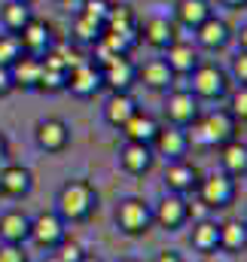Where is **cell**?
Listing matches in <instances>:
<instances>
[{
  "label": "cell",
  "mask_w": 247,
  "mask_h": 262,
  "mask_svg": "<svg viewBox=\"0 0 247 262\" xmlns=\"http://www.w3.org/2000/svg\"><path fill=\"white\" fill-rule=\"evenodd\" d=\"M98 189L89 180H67L55 195V213L64 223H89L98 210Z\"/></svg>",
  "instance_id": "6da1fadb"
},
{
  "label": "cell",
  "mask_w": 247,
  "mask_h": 262,
  "mask_svg": "<svg viewBox=\"0 0 247 262\" xmlns=\"http://www.w3.org/2000/svg\"><path fill=\"white\" fill-rule=\"evenodd\" d=\"M235 134H238V122H235V116L226 107L201 113L186 128L189 146H226L229 140H235Z\"/></svg>",
  "instance_id": "7a4b0ae2"
},
{
  "label": "cell",
  "mask_w": 247,
  "mask_h": 262,
  "mask_svg": "<svg viewBox=\"0 0 247 262\" xmlns=\"http://www.w3.org/2000/svg\"><path fill=\"white\" fill-rule=\"evenodd\" d=\"M113 220H116V229L128 235V238H140L153 229V204L143 201L140 195H128L119 198L116 210H113Z\"/></svg>",
  "instance_id": "3957f363"
},
{
  "label": "cell",
  "mask_w": 247,
  "mask_h": 262,
  "mask_svg": "<svg viewBox=\"0 0 247 262\" xmlns=\"http://www.w3.org/2000/svg\"><path fill=\"white\" fill-rule=\"evenodd\" d=\"M195 195H198V201H201L208 210H226V207H232L235 198H238V180H232V177L223 174V171L201 174Z\"/></svg>",
  "instance_id": "277c9868"
},
{
  "label": "cell",
  "mask_w": 247,
  "mask_h": 262,
  "mask_svg": "<svg viewBox=\"0 0 247 262\" xmlns=\"http://www.w3.org/2000/svg\"><path fill=\"white\" fill-rule=\"evenodd\" d=\"M229 73L223 70L220 64H198L192 73H189V92L198 98V101H220L229 95Z\"/></svg>",
  "instance_id": "5b68a950"
},
{
  "label": "cell",
  "mask_w": 247,
  "mask_h": 262,
  "mask_svg": "<svg viewBox=\"0 0 247 262\" xmlns=\"http://www.w3.org/2000/svg\"><path fill=\"white\" fill-rule=\"evenodd\" d=\"M67 238V223L55 210H40L37 216H31V235L28 241L37 244L40 250H55Z\"/></svg>",
  "instance_id": "8992f818"
},
{
  "label": "cell",
  "mask_w": 247,
  "mask_h": 262,
  "mask_svg": "<svg viewBox=\"0 0 247 262\" xmlns=\"http://www.w3.org/2000/svg\"><path fill=\"white\" fill-rule=\"evenodd\" d=\"M189 223V198L165 192L153 204V226H159L162 232H180Z\"/></svg>",
  "instance_id": "52a82bcc"
},
{
  "label": "cell",
  "mask_w": 247,
  "mask_h": 262,
  "mask_svg": "<svg viewBox=\"0 0 247 262\" xmlns=\"http://www.w3.org/2000/svg\"><path fill=\"white\" fill-rule=\"evenodd\" d=\"M198 116H201V101L189 89H168V95H165V119H168V125L189 128Z\"/></svg>",
  "instance_id": "ba28073f"
},
{
  "label": "cell",
  "mask_w": 247,
  "mask_h": 262,
  "mask_svg": "<svg viewBox=\"0 0 247 262\" xmlns=\"http://www.w3.org/2000/svg\"><path fill=\"white\" fill-rule=\"evenodd\" d=\"M101 89H104V79H101V64L98 61L83 58L79 64H73L67 70L64 92H70L73 98H95Z\"/></svg>",
  "instance_id": "9c48e42d"
},
{
  "label": "cell",
  "mask_w": 247,
  "mask_h": 262,
  "mask_svg": "<svg viewBox=\"0 0 247 262\" xmlns=\"http://www.w3.org/2000/svg\"><path fill=\"white\" fill-rule=\"evenodd\" d=\"M18 40H22L25 55H34V58H43V55H49V52L58 46V40H55V28H52L49 21L37 18V15L22 28Z\"/></svg>",
  "instance_id": "30bf717a"
},
{
  "label": "cell",
  "mask_w": 247,
  "mask_h": 262,
  "mask_svg": "<svg viewBox=\"0 0 247 262\" xmlns=\"http://www.w3.org/2000/svg\"><path fill=\"white\" fill-rule=\"evenodd\" d=\"M34 143H37V149H43L49 156H58L70 146V125L58 116H46L34 125Z\"/></svg>",
  "instance_id": "8fae6325"
},
{
  "label": "cell",
  "mask_w": 247,
  "mask_h": 262,
  "mask_svg": "<svg viewBox=\"0 0 247 262\" xmlns=\"http://www.w3.org/2000/svg\"><path fill=\"white\" fill-rule=\"evenodd\" d=\"M101 79L110 92H131V85H137V64L131 55H113L101 61Z\"/></svg>",
  "instance_id": "7c38bea8"
},
{
  "label": "cell",
  "mask_w": 247,
  "mask_h": 262,
  "mask_svg": "<svg viewBox=\"0 0 247 262\" xmlns=\"http://www.w3.org/2000/svg\"><path fill=\"white\" fill-rule=\"evenodd\" d=\"M34 189V171L18 162H3L0 165V195L6 198H25Z\"/></svg>",
  "instance_id": "4fadbf2b"
},
{
  "label": "cell",
  "mask_w": 247,
  "mask_h": 262,
  "mask_svg": "<svg viewBox=\"0 0 247 262\" xmlns=\"http://www.w3.org/2000/svg\"><path fill=\"white\" fill-rule=\"evenodd\" d=\"M189 137H186V128H177V125H162L156 140H153V152L156 159H165V162H180L189 152Z\"/></svg>",
  "instance_id": "5bb4252c"
},
{
  "label": "cell",
  "mask_w": 247,
  "mask_h": 262,
  "mask_svg": "<svg viewBox=\"0 0 247 262\" xmlns=\"http://www.w3.org/2000/svg\"><path fill=\"white\" fill-rule=\"evenodd\" d=\"M140 40L159 52H165L174 40H177V21L168 15H147L140 21Z\"/></svg>",
  "instance_id": "9a60e30c"
},
{
  "label": "cell",
  "mask_w": 247,
  "mask_h": 262,
  "mask_svg": "<svg viewBox=\"0 0 247 262\" xmlns=\"http://www.w3.org/2000/svg\"><path fill=\"white\" fill-rule=\"evenodd\" d=\"M119 168H122L125 174H131V177H143V174H150L153 171V165H156V152H153V146H147V143H131V140H125L122 146H119Z\"/></svg>",
  "instance_id": "2e32d148"
},
{
  "label": "cell",
  "mask_w": 247,
  "mask_h": 262,
  "mask_svg": "<svg viewBox=\"0 0 247 262\" xmlns=\"http://www.w3.org/2000/svg\"><path fill=\"white\" fill-rule=\"evenodd\" d=\"M232 43V28L226 18L220 15H211L208 21H201L195 28V46L198 49H208V52H220Z\"/></svg>",
  "instance_id": "e0dca14e"
},
{
  "label": "cell",
  "mask_w": 247,
  "mask_h": 262,
  "mask_svg": "<svg viewBox=\"0 0 247 262\" xmlns=\"http://www.w3.org/2000/svg\"><path fill=\"white\" fill-rule=\"evenodd\" d=\"M198 180H201V171L192 165V162H168L165 168V189L174 192V195H189L198 189Z\"/></svg>",
  "instance_id": "ac0fdd59"
},
{
  "label": "cell",
  "mask_w": 247,
  "mask_h": 262,
  "mask_svg": "<svg viewBox=\"0 0 247 262\" xmlns=\"http://www.w3.org/2000/svg\"><path fill=\"white\" fill-rule=\"evenodd\" d=\"M165 64L171 67V73L174 76H189L195 67L201 64V55H198V46L195 43H189V40H174L168 49H165Z\"/></svg>",
  "instance_id": "d6986e66"
},
{
  "label": "cell",
  "mask_w": 247,
  "mask_h": 262,
  "mask_svg": "<svg viewBox=\"0 0 247 262\" xmlns=\"http://www.w3.org/2000/svg\"><path fill=\"white\" fill-rule=\"evenodd\" d=\"M31 235V216L18 207L3 210L0 213V244H12V247H25Z\"/></svg>",
  "instance_id": "ffe728a7"
},
{
  "label": "cell",
  "mask_w": 247,
  "mask_h": 262,
  "mask_svg": "<svg viewBox=\"0 0 247 262\" xmlns=\"http://www.w3.org/2000/svg\"><path fill=\"white\" fill-rule=\"evenodd\" d=\"M101 110H104V122H107L110 128H122L140 107H137V98H134L131 92H110V98L104 101Z\"/></svg>",
  "instance_id": "44dd1931"
},
{
  "label": "cell",
  "mask_w": 247,
  "mask_h": 262,
  "mask_svg": "<svg viewBox=\"0 0 247 262\" xmlns=\"http://www.w3.org/2000/svg\"><path fill=\"white\" fill-rule=\"evenodd\" d=\"M137 82H143L150 92H168L174 85V73L165 58H147L143 64H137Z\"/></svg>",
  "instance_id": "7402d4cb"
},
{
  "label": "cell",
  "mask_w": 247,
  "mask_h": 262,
  "mask_svg": "<svg viewBox=\"0 0 247 262\" xmlns=\"http://www.w3.org/2000/svg\"><path fill=\"white\" fill-rule=\"evenodd\" d=\"M159 128H162V122H159L153 113L137 110V113H134L119 131L125 134V140H131V143H147V146H153V140H156Z\"/></svg>",
  "instance_id": "603a6c76"
},
{
  "label": "cell",
  "mask_w": 247,
  "mask_h": 262,
  "mask_svg": "<svg viewBox=\"0 0 247 262\" xmlns=\"http://www.w3.org/2000/svg\"><path fill=\"white\" fill-rule=\"evenodd\" d=\"M189 244H192V250H198L201 256L217 253V250H220V223H217V220H211V216L195 220V223H192Z\"/></svg>",
  "instance_id": "cb8c5ba5"
},
{
  "label": "cell",
  "mask_w": 247,
  "mask_h": 262,
  "mask_svg": "<svg viewBox=\"0 0 247 262\" xmlns=\"http://www.w3.org/2000/svg\"><path fill=\"white\" fill-rule=\"evenodd\" d=\"M220 171L223 174H229L232 180H238V177H247V143L244 140H229L226 146H220Z\"/></svg>",
  "instance_id": "d4e9b609"
},
{
  "label": "cell",
  "mask_w": 247,
  "mask_h": 262,
  "mask_svg": "<svg viewBox=\"0 0 247 262\" xmlns=\"http://www.w3.org/2000/svg\"><path fill=\"white\" fill-rule=\"evenodd\" d=\"M214 12H211V3L208 0H174V21L180 28L195 31L201 21H208Z\"/></svg>",
  "instance_id": "484cf974"
},
{
  "label": "cell",
  "mask_w": 247,
  "mask_h": 262,
  "mask_svg": "<svg viewBox=\"0 0 247 262\" xmlns=\"http://www.w3.org/2000/svg\"><path fill=\"white\" fill-rule=\"evenodd\" d=\"M12 73V85L22 89V92H34L40 85V73H43V61L34 58V55H22L15 64L9 67Z\"/></svg>",
  "instance_id": "4316f807"
},
{
  "label": "cell",
  "mask_w": 247,
  "mask_h": 262,
  "mask_svg": "<svg viewBox=\"0 0 247 262\" xmlns=\"http://www.w3.org/2000/svg\"><path fill=\"white\" fill-rule=\"evenodd\" d=\"M34 18L31 6L28 3H18V0H3L0 3V28L6 34H22V28Z\"/></svg>",
  "instance_id": "83f0119b"
},
{
  "label": "cell",
  "mask_w": 247,
  "mask_h": 262,
  "mask_svg": "<svg viewBox=\"0 0 247 262\" xmlns=\"http://www.w3.org/2000/svg\"><path fill=\"white\" fill-rule=\"evenodd\" d=\"M220 250H226V253L247 250V223L244 220H223L220 223Z\"/></svg>",
  "instance_id": "f1b7e54d"
},
{
  "label": "cell",
  "mask_w": 247,
  "mask_h": 262,
  "mask_svg": "<svg viewBox=\"0 0 247 262\" xmlns=\"http://www.w3.org/2000/svg\"><path fill=\"white\" fill-rule=\"evenodd\" d=\"M73 40L76 43H86V46H95L98 40H101V34H104V25L101 21H95V18H86V15H79L76 12V18H73Z\"/></svg>",
  "instance_id": "f546056e"
},
{
  "label": "cell",
  "mask_w": 247,
  "mask_h": 262,
  "mask_svg": "<svg viewBox=\"0 0 247 262\" xmlns=\"http://www.w3.org/2000/svg\"><path fill=\"white\" fill-rule=\"evenodd\" d=\"M25 55V49H22V40H18V34H0V67H12L18 58Z\"/></svg>",
  "instance_id": "4dcf8cb0"
},
{
  "label": "cell",
  "mask_w": 247,
  "mask_h": 262,
  "mask_svg": "<svg viewBox=\"0 0 247 262\" xmlns=\"http://www.w3.org/2000/svg\"><path fill=\"white\" fill-rule=\"evenodd\" d=\"M55 256L61 262H83V256H86V247L79 244V241H73V238H64L61 244L52 250Z\"/></svg>",
  "instance_id": "1f68e13d"
},
{
  "label": "cell",
  "mask_w": 247,
  "mask_h": 262,
  "mask_svg": "<svg viewBox=\"0 0 247 262\" xmlns=\"http://www.w3.org/2000/svg\"><path fill=\"white\" fill-rule=\"evenodd\" d=\"M79 15H86V18H95V21H107V15H110V0H83V6H79Z\"/></svg>",
  "instance_id": "d6a6232c"
},
{
  "label": "cell",
  "mask_w": 247,
  "mask_h": 262,
  "mask_svg": "<svg viewBox=\"0 0 247 262\" xmlns=\"http://www.w3.org/2000/svg\"><path fill=\"white\" fill-rule=\"evenodd\" d=\"M235 122H247V85H238L232 95H229V107H226Z\"/></svg>",
  "instance_id": "836d02e7"
},
{
  "label": "cell",
  "mask_w": 247,
  "mask_h": 262,
  "mask_svg": "<svg viewBox=\"0 0 247 262\" xmlns=\"http://www.w3.org/2000/svg\"><path fill=\"white\" fill-rule=\"evenodd\" d=\"M229 79L238 85H247V52H235L232 67H229Z\"/></svg>",
  "instance_id": "e575fe53"
},
{
  "label": "cell",
  "mask_w": 247,
  "mask_h": 262,
  "mask_svg": "<svg viewBox=\"0 0 247 262\" xmlns=\"http://www.w3.org/2000/svg\"><path fill=\"white\" fill-rule=\"evenodd\" d=\"M0 262H28L22 247H12V244H0Z\"/></svg>",
  "instance_id": "d590c367"
},
{
  "label": "cell",
  "mask_w": 247,
  "mask_h": 262,
  "mask_svg": "<svg viewBox=\"0 0 247 262\" xmlns=\"http://www.w3.org/2000/svg\"><path fill=\"white\" fill-rule=\"evenodd\" d=\"M12 92H15L12 73H9V67H0V98H6V95H12Z\"/></svg>",
  "instance_id": "8d00e7d4"
},
{
  "label": "cell",
  "mask_w": 247,
  "mask_h": 262,
  "mask_svg": "<svg viewBox=\"0 0 247 262\" xmlns=\"http://www.w3.org/2000/svg\"><path fill=\"white\" fill-rule=\"evenodd\" d=\"M153 262H186V259L180 256V253H177V250H159Z\"/></svg>",
  "instance_id": "74e56055"
},
{
  "label": "cell",
  "mask_w": 247,
  "mask_h": 262,
  "mask_svg": "<svg viewBox=\"0 0 247 262\" xmlns=\"http://www.w3.org/2000/svg\"><path fill=\"white\" fill-rule=\"evenodd\" d=\"M232 37L238 40V52H247V25H241V31L232 34Z\"/></svg>",
  "instance_id": "f35d334b"
},
{
  "label": "cell",
  "mask_w": 247,
  "mask_h": 262,
  "mask_svg": "<svg viewBox=\"0 0 247 262\" xmlns=\"http://www.w3.org/2000/svg\"><path fill=\"white\" fill-rule=\"evenodd\" d=\"M6 156H9V140H6V134L0 131V165L6 162Z\"/></svg>",
  "instance_id": "ab89813d"
},
{
  "label": "cell",
  "mask_w": 247,
  "mask_h": 262,
  "mask_svg": "<svg viewBox=\"0 0 247 262\" xmlns=\"http://www.w3.org/2000/svg\"><path fill=\"white\" fill-rule=\"evenodd\" d=\"M220 3H226V6H235V9H241V6H247V0H220Z\"/></svg>",
  "instance_id": "60d3db41"
},
{
  "label": "cell",
  "mask_w": 247,
  "mask_h": 262,
  "mask_svg": "<svg viewBox=\"0 0 247 262\" xmlns=\"http://www.w3.org/2000/svg\"><path fill=\"white\" fill-rule=\"evenodd\" d=\"M43 262H61V259H58V256H55V253H52V250H49V253H46V256H43Z\"/></svg>",
  "instance_id": "b9f144b4"
},
{
  "label": "cell",
  "mask_w": 247,
  "mask_h": 262,
  "mask_svg": "<svg viewBox=\"0 0 247 262\" xmlns=\"http://www.w3.org/2000/svg\"><path fill=\"white\" fill-rule=\"evenodd\" d=\"M83 262H104V259H98V256H92V253H86V256H83Z\"/></svg>",
  "instance_id": "7bdbcfd3"
},
{
  "label": "cell",
  "mask_w": 247,
  "mask_h": 262,
  "mask_svg": "<svg viewBox=\"0 0 247 262\" xmlns=\"http://www.w3.org/2000/svg\"><path fill=\"white\" fill-rule=\"evenodd\" d=\"M201 262H220V259H217L214 253H208V256H201Z\"/></svg>",
  "instance_id": "ee69618b"
},
{
  "label": "cell",
  "mask_w": 247,
  "mask_h": 262,
  "mask_svg": "<svg viewBox=\"0 0 247 262\" xmlns=\"http://www.w3.org/2000/svg\"><path fill=\"white\" fill-rule=\"evenodd\" d=\"M18 3H28V6H31V3H34V0H18Z\"/></svg>",
  "instance_id": "f6af8a7d"
},
{
  "label": "cell",
  "mask_w": 247,
  "mask_h": 262,
  "mask_svg": "<svg viewBox=\"0 0 247 262\" xmlns=\"http://www.w3.org/2000/svg\"><path fill=\"white\" fill-rule=\"evenodd\" d=\"M119 262H140V259H119Z\"/></svg>",
  "instance_id": "bcb514c9"
},
{
  "label": "cell",
  "mask_w": 247,
  "mask_h": 262,
  "mask_svg": "<svg viewBox=\"0 0 247 262\" xmlns=\"http://www.w3.org/2000/svg\"><path fill=\"white\" fill-rule=\"evenodd\" d=\"M244 223H247V220H244Z\"/></svg>",
  "instance_id": "7dc6e473"
}]
</instances>
